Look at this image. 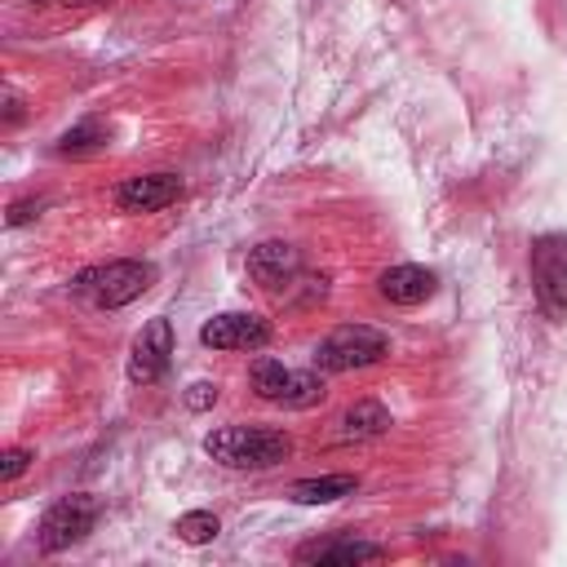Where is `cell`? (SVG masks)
<instances>
[{"label": "cell", "mask_w": 567, "mask_h": 567, "mask_svg": "<svg viewBox=\"0 0 567 567\" xmlns=\"http://www.w3.org/2000/svg\"><path fill=\"white\" fill-rule=\"evenodd\" d=\"M204 452L226 465V470H270L279 461H288L292 443L284 430H266V425H221L204 439Z\"/></svg>", "instance_id": "obj_1"}, {"label": "cell", "mask_w": 567, "mask_h": 567, "mask_svg": "<svg viewBox=\"0 0 567 567\" xmlns=\"http://www.w3.org/2000/svg\"><path fill=\"white\" fill-rule=\"evenodd\" d=\"M434 270H425V266H390V270H381L377 275V292L385 297V301H394V306H421L430 292H434Z\"/></svg>", "instance_id": "obj_11"}, {"label": "cell", "mask_w": 567, "mask_h": 567, "mask_svg": "<svg viewBox=\"0 0 567 567\" xmlns=\"http://www.w3.org/2000/svg\"><path fill=\"white\" fill-rule=\"evenodd\" d=\"M40 213V204H13L9 208V226H22V221H31Z\"/></svg>", "instance_id": "obj_19"}, {"label": "cell", "mask_w": 567, "mask_h": 567, "mask_svg": "<svg viewBox=\"0 0 567 567\" xmlns=\"http://www.w3.org/2000/svg\"><path fill=\"white\" fill-rule=\"evenodd\" d=\"M102 142H106V128H102L97 120H84V124H75V128L62 133L58 151H62V155H89V151H97Z\"/></svg>", "instance_id": "obj_16"}, {"label": "cell", "mask_w": 567, "mask_h": 567, "mask_svg": "<svg viewBox=\"0 0 567 567\" xmlns=\"http://www.w3.org/2000/svg\"><path fill=\"white\" fill-rule=\"evenodd\" d=\"M27 465H31V452H27V447H4V452H0V478H4V483H13Z\"/></svg>", "instance_id": "obj_17"}, {"label": "cell", "mask_w": 567, "mask_h": 567, "mask_svg": "<svg viewBox=\"0 0 567 567\" xmlns=\"http://www.w3.org/2000/svg\"><path fill=\"white\" fill-rule=\"evenodd\" d=\"M97 514H102L97 496H84V492L53 501V505L44 509L40 527H35V540H40V549H44V554H58V549H71V545H80V540L93 532Z\"/></svg>", "instance_id": "obj_4"}, {"label": "cell", "mask_w": 567, "mask_h": 567, "mask_svg": "<svg viewBox=\"0 0 567 567\" xmlns=\"http://www.w3.org/2000/svg\"><path fill=\"white\" fill-rule=\"evenodd\" d=\"M354 487H359L354 474H323V478H306V483H297L288 496H292L297 505H328V501L350 496Z\"/></svg>", "instance_id": "obj_14"}, {"label": "cell", "mask_w": 567, "mask_h": 567, "mask_svg": "<svg viewBox=\"0 0 567 567\" xmlns=\"http://www.w3.org/2000/svg\"><path fill=\"white\" fill-rule=\"evenodd\" d=\"M168 354H173V328L164 315H155L137 337H133V350H128V381L137 385H151L168 372Z\"/></svg>", "instance_id": "obj_8"}, {"label": "cell", "mask_w": 567, "mask_h": 567, "mask_svg": "<svg viewBox=\"0 0 567 567\" xmlns=\"http://www.w3.org/2000/svg\"><path fill=\"white\" fill-rule=\"evenodd\" d=\"M213 403H217V385H213V381H195L190 394H186V408H190V412H204V408H213Z\"/></svg>", "instance_id": "obj_18"}, {"label": "cell", "mask_w": 567, "mask_h": 567, "mask_svg": "<svg viewBox=\"0 0 567 567\" xmlns=\"http://www.w3.org/2000/svg\"><path fill=\"white\" fill-rule=\"evenodd\" d=\"M390 350V337L372 323H341L337 332H328L315 350V368L319 372H354V368H368L377 359H385Z\"/></svg>", "instance_id": "obj_3"}, {"label": "cell", "mask_w": 567, "mask_h": 567, "mask_svg": "<svg viewBox=\"0 0 567 567\" xmlns=\"http://www.w3.org/2000/svg\"><path fill=\"white\" fill-rule=\"evenodd\" d=\"M381 558V545L354 540V536H328V540H306L297 549V563H372Z\"/></svg>", "instance_id": "obj_12"}, {"label": "cell", "mask_w": 567, "mask_h": 567, "mask_svg": "<svg viewBox=\"0 0 567 567\" xmlns=\"http://www.w3.org/2000/svg\"><path fill=\"white\" fill-rule=\"evenodd\" d=\"M297 270H301V257H297V248L292 244H279V239H266V244H257L252 252H248V275L261 284V288H288L292 279H297Z\"/></svg>", "instance_id": "obj_10"}, {"label": "cell", "mask_w": 567, "mask_h": 567, "mask_svg": "<svg viewBox=\"0 0 567 567\" xmlns=\"http://www.w3.org/2000/svg\"><path fill=\"white\" fill-rule=\"evenodd\" d=\"M199 341L213 350H261L270 341V323L252 310H226L199 328Z\"/></svg>", "instance_id": "obj_7"}, {"label": "cell", "mask_w": 567, "mask_h": 567, "mask_svg": "<svg viewBox=\"0 0 567 567\" xmlns=\"http://www.w3.org/2000/svg\"><path fill=\"white\" fill-rule=\"evenodd\" d=\"M177 195H182L177 173H137V177H124L120 182L115 204L124 213H155V208H168Z\"/></svg>", "instance_id": "obj_9"}, {"label": "cell", "mask_w": 567, "mask_h": 567, "mask_svg": "<svg viewBox=\"0 0 567 567\" xmlns=\"http://www.w3.org/2000/svg\"><path fill=\"white\" fill-rule=\"evenodd\" d=\"M532 284L549 319H567V235L532 239Z\"/></svg>", "instance_id": "obj_5"}, {"label": "cell", "mask_w": 567, "mask_h": 567, "mask_svg": "<svg viewBox=\"0 0 567 567\" xmlns=\"http://www.w3.org/2000/svg\"><path fill=\"white\" fill-rule=\"evenodd\" d=\"M341 430H337V439H377L385 425H390V412L377 403V399H359V403H350L346 412H341V421H337Z\"/></svg>", "instance_id": "obj_13"}, {"label": "cell", "mask_w": 567, "mask_h": 567, "mask_svg": "<svg viewBox=\"0 0 567 567\" xmlns=\"http://www.w3.org/2000/svg\"><path fill=\"white\" fill-rule=\"evenodd\" d=\"M155 279V266L151 261H133V257H120V261H106V266H93L75 279V292H84L93 306L102 310H120L128 301H137Z\"/></svg>", "instance_id": "obj_2"}, {"label": "cell", "mask_w": 567, "mask_h": 567, "mask_svg": "<svg viewBox=\"0 0 567 567\" xmlns=\"http://www.w3.org/2000/svg\"><path fill=\"white\" fill-rule=\"evenodd\" d=\"M22 120V102H18V93H9L4 97V124H18Z\"/></svg>", "instance_id": "obj_20"}, {"label": "cell", "mask_w": 567, "mask_h": 567, "mask_svg": "<svg viewBox=\"0 0 567 567\" xmlns=\"http://www.w3.org/2000/svg\"><path fill=\"white\" fill-rule=\"evenodd\" d=\"M173 532H177V540H186V545H208V540L221 532V523H217L213 509H190V514L177 518Z\"/></svg>", "instance_id": "obj_15"}, {"label": "cell", "mask_w": 567, "mask_h": 567, "mask_svg": "<svg viewBox=\"0 0 567 567\" xmlns=\"http://www.w3.org/2000/svg\"><path fill=\"white\" fill-rule=\"evenodd\" d=\"M44 4V0H40ZM62 4H93V0H62Z\"/></svg>", "instance_id": "obj_21"}, {"label": "cell", "mask_w": 567, "mask_h": 567, "mask_svg": "<svg viewBox=\"0 0 567 567\" xmlns=\"http://www.w3.org/2000/svg\"><path fill=\"white\" fill-rule=\"evenodd\" d=\"M252 390H257V399L279 403V408H315L323 399L319 372H297V368H284L275 359L252 363Z\"/></svg>", "instance_id": "obj_6"}]
</instances>
